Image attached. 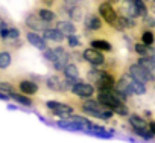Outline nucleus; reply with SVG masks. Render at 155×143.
Listing matches in <instances>:
<instances>
[{
  "instance_id": "1",
  "label": "nucleus",
  "mask_w": 155,
  "mask_h": 143,
  "mask_svg": "<svg viewBox=\"0 0 155 143\" xmlns=\"http://www.w3.org/2000/svg\"><path fill=\"white\" fill-rule=\"evenodd\" d=\"M114 88H117L119 91H122V93L126 95L128 98L140 96V95H144V93L147 91L146 84L138 82V81H135L134 78H131V76L128 75V72H123V73L120 75V78L116 79Z\"/></svg>"
},
{
  "instance_id": "2",
  "label": "nucleus",
  "mask_w": 155,
  "mask_h": 143,
  "mask_svg": "<svg viewBox=\"0 0 155 143\" xmlns=\"http://www.w3.org/2000/svg\"><path fill=\"white\" fill-rule=\"evenodd\" d=\"M81 111L88 114V116H91V117L101 119V120H111L113 116H114V113L110 108H107L97 99H91V98H87L81 104Z\"/></svg>"
},
{
  "instance_id": "3",
  "label": "nucleus",
  "mask_w": 155,
  "mask_h": 143,
  "mask_svg": "<svg viewBox=\"0 0 155 143\" xmlns=\"http://www.w3.org/2000/svg\"><path fill=\"white\" fill-rule=\"evenodd\" d=\"M128 75H129L131 78H134L135 81L143 82V84H146V85H147V84H152V82L155 81L153 73H149L146 68H143V67L138 65L137 62H135V64H131V65L128 67Z\"/></svg>"
},
{
  "instance_id": "4",
  "label": "nucleus",
  "mask_w": 155,
  "mask_h": 143,
  "mask_svg": "<svg viewBox=\"0 0 155 143\" xmlns=\"http://www.w3.org/2000/svg\"><path fill=\"white\" fill-rule=\"evenodd\" d=\"M53 50V61H52V67L55 72H61L65 64H68L71 61V55L70 52H67L62 46H56V47H52Z\"/></svg>"
},
{
  "instance_id": "5",
  "label": "nucleus",
  "mask_w": 155,
  "mask_h": 143,
  "mask_svg": "<svg viewBox=\"0 0 155 143\" xmlns=\"http://www.w3.org/2000/svg\"><path fill=\"white\" fill-rule=\"evenodd\" d=\"M70 91H71L76 98H79V99H87V98H91V96L96 93V88H94V85H91L90 82H85V81H82V79L79 78V79H78V81L71 85Z\"/></svg>"
},
{
  "instance_id": "6",
  "label": "nucleus",
  "mask_w": 155,
  "mask_h": 143,
  "mask_svg": "<svg viewBox=\"0 0 155 143\" xmlns=\"http://www.w3.org/2000/svg\"><path fill=\"white\" fill-rule=\"evenodd\" d=\"M97 11H99V17L104 20V23H105L107 26L113 28L114 23H116V20H117V15H119L117 11H116V8L105 0V2H102V3L99 5Z\"/></svg>"
},
{
  "instance_id": "7",
  "label": "nucleus",
  "mask_w": 155,
  "mask_h": 143,
  "mask_svg": "<svg viewBox=\"0 0 155 143\" xmlns=\"http://www.w3.org/2000/svg\"><path fill=\"white\" fill-rule=\"evenodd\" d=\"M46 108L53 114V116H58V117H67L70 114L74 113V108L68 104H64V102H58V101H47L46 102Z\"/></svg>"
},
{
  "instance_id": "8",
  "label": "nucleus",
  "mask_w": 155,
  "mask_h": 143,
  "mask_svg": "<svg viewBox=\"0 0 155 143\" xmlns=\"http://www.w3.org/2000/svg\"><path fill=\"white\" fill-rule=\"evenodd\" d=\"M82 58H84V61H87L88 64L96 65V67L104 65V64H105V59H107V58H105V55H104L101 50L93 49V47L84 49V52H82Z\"/></svg>"
},
{
  "instance_id": "9",
  "label": "nucleus",
  "mask_w": 155,
  "mask_h": 143,
  "mask_svg": "<svg viewBox=\"0 0 155 143\" xmlns=\"http://www.w3.org/2000/svg\"><path fill=\"white\" fill-rule=\"evenodd\" d=\"M25 25H26L28 29H31L34 32H43L46 28H49V23L44 22V20H41L37 12H29L25 17Z\"/></svg>"
},
{
  "instance_id": "10",
  "label": "nucleus",
  "mask_w": 155,
  "mask_h": 143,
  "mask_svg": "<svg viewBox=\"0 0 155 143\" xmlns=\"http://www.w3.org/2000/svg\"><path fill=\"white\" fill-rule=\"evenodd\" d=\"M84 28L88 32H101V31H104L105 23H104V20L97 14L90 12V14H87L84 17Z\"/></svg>"
},
{
  "instance_id": "11",
  "label": "nucleus",
  "mask_w": 155,
  "mask_h": 143,
  "mask_svg": "<svg viewBox=\"0 0 155 143\" xmlns=\"http://www.w3.org/2000/svg\"><path fill=\"white\" fill-rule=\"evenodd\" d=\"M114 84H116L114 75L110 70H102V75L97 79V82L94 84V88H96V91L97 90H108V88H113Z\"/></svg>"
},
{
  "instance_id": "12",
  "label": "nucleus",
  "mask_w": 155,
  "mask_h": 143,
  "mask_svg": "<svg viewBox=\"0 0 155 143\" xmlns=\"http://www.w3.org/2000/svg\"><path fill=\"white\" fill-rule=\"evenodd\" d=\"M61 9L64 11V14L71 22H81L82 17H84V9L81 8V5H68V3H64Z\"/></svg>"
},
{
  "instance_id": "13",
  "label": "nucleus",
  "mask_w": 155,
  "mask_h": 143,
  "mask_svg": "<svg viewBox=\"0 0 155 143\" xmlns=\"http://www.w3.org/2000/svg\"><path fill=\"white\" fill-rule=\"evenodd\" d=\"M18 90H20V93H23V95L34 96V95L38 93L40 85H38V82H35L34 79H21V81L18 82Z\"/></svg>"
},
{
  "instance_id": "14",
  "label": "nucleus",
  "mask_w": 155,
  "mask_h": 143,
  "mask_svg": "<svg viewBox=\"0 0 155 143\" xmlns=\"http://www.w3.org/2000/svg\"><path fill=\"white\" fill-rule=\"evenodd\" d=\"M26 41H28L29 44H32L34 47L40 49V50H44V49L49 47L47 40H44L43 35H38V34L34 32V31H29V32L26 34Z\"/></svg>"
},
{
  "instance_id": "15",
  "label": "nucleus",
  "mask_w": 155,
  "mask_h": 143,
  "mask_svg": "<svg viewBox=\"0 0 155 143\" xmlns=\"http://www.w3.org/2000/svg\"><path fill=\"white\" fill-rule=\"evenodd\" d=\"M119 6H120V11H122L120 14L128 15V17H132V18H138L140 17L135 5L132 3V0H120Z\"/></svg>"
},
{
  "instance_id": "16",
  "label": "nucleus",
  "mask_w": 155,
  "mask_h": 143,
  "mask_svg": "<svg viewBox=\"0 0 155 143\" xmlns=\"http://www.w3.org/2000/svg\"><path fill=\"white\" fill-rule=\"evenodd\" d=\"M43 38L47 40V41L58 43V44H61V43L65 40V37H64L56 28H46V29L43 31Z\"/></svg>"
},
{
  "instance_id": "17",
  "label": "nucleus",
  "mask_w": 155,
  "mask_h": 143,
  "mask_svg": "<svg viewBox=\"0 0 155 143\" xmlns=\"http://www.w3.org/2000/svg\"><path fill=\"white\" fill-rule=\"evenodd\" d=\"M56 29L64 35V37H68L70 34H74L76 32V26L71 20H59L56 23Z\"/></svg>"
},
{
  "instance_id": "18",
  "label": "nucleus",
  "mask_w": 155,
  "mask_h": 143,
  "mask_svg": "<svg viewBox=\"0 0 155 143\" xmlns=\"http://www.w3.org/2000/svg\"><path fill=\"white\" fill-rule=\"evenodd\" d=\"M137 64L146 68L149 73H155V56L153 55H143L137 59Z\"/></svg>"
},
{
  "instance_id": "19",
  "label": "nucleus",
  "mask_w": 155,
  "mask_h": 143,
  "mask_svg": "<svg viewBox=\"0 0 155 143\" xmlns=\"http://www.w3.org/2000/svg\"><path fill=\"white\" fill-rule=\"evenodd\" d=\"M62 72V75L64 78H68V79H79L81 78V73H79V68H78V65L74 62H68L65 64V67L61 70Z\"/></svg>"
},
{
  "instance_id": "20",
  "label": "nucleus",
  "mask_w": 155,
  "mask_h": 143,
  "mask_svg": "<svg viewBox=\"0 0 155 143\" xmlns=\"http://www.w3.org/2000/svg\"><path fill=\"white\" fill-rule=\"evenodd\" d=\"M37 14H38V17H40L41 20H44V22H47V23H52V22H56V20H58L56 12H53L49 6H40V8L37 9Z\"/></svg>"
},
{
  "instance_id": "21",
  "label": "nucleus",
  "mask_w": 155,
  "mask_h": 143,
  "mask_svg": "<svg viewBox=\"0 0 155 143\" xmlns=\"http://www.w3.org/2000/svg\"><path fill=\"white\" fill-rule=\"evenodd\" d=\"M46 87L50 91H59V93H62V82H61L59 75H50V76H47Z\"/></svg>"
},
{
  "instance_id": "22",
  "label": "nucleus",
  "mask_w": 155,
  "mask_h": 143,
  "mask_svg": "<svg viewBox=\"0 0 155 143\" xmlns=\"http://www.w3.org/2000/svg\"><path fill=\"white\" fill-rule=\"evenodd\" d=\"M90 47L93 49H97L101 52H111L113 50V44L107 40H102V38H94L90 41Z\"/></svg>"
},
{
  "instance_id": "23",
  "label": "nucleus",
  "mask_w": 155,
  "mask_h": 143,
  "mask_svg": "<svg viewBox=\"0 0 155 143\" xmlns=\"http://www.w3.org/2000/svg\"><path fill=\"white\" fill-rule=\"evenodd\" d=\"M8 96H9V99H12V101H15L17 104H21V105H25V107H32V99L28 96V95H23V93H17L15 90L14 91H11V93H8Z\"/></svg>"
},
{
  "instance_id": "24",
  "label": "nucleus",
  "mask_w": 155,
  "mask_h": 143,
  "mask_svg": "<svg viewBox=\"0 0 155 143\" xmlns=\"http://www.w3.org/2000/svg\"><path fill=\"white\" fill-rule=\"evenodd\" d=\"M128 122L131 128H146L147 126V120L138 114H128Z\"/></svg>"
},
{
  "instance_id": "25",
  "label": "nucleus",
  "mask_w": 155,
  "mask_h": 143,
  "mask_svg": "<svg viewBox=\"0 0 155 143\" xmlns=\"http://www.w3.org/2000/svg\"><path fill=\"white\" fill-rule=\"evenodd\" d=\"M90 65H91V64H90ZM101 75H102V70L97 68L96 65H91V67L88 68V72H87V79H88L90 84H96L97 79L101 78Z\"/></svg>"
},
{
  "instance_id": "26",
  "label": "nucleus",
  "mask_w": 155,
  "mask_h": 143,
  "mask_svg": "<svg viewBox=\"0 0 155 143\" xmlns=\"http://www.w3.org/2000/svg\"><path fill=\"white\" fill-rule=\"evenodd\" d=\"M134 52L138 55V56H143V55H153V47L152 46H146L143 44L141 41L134 44Z\"/></svg>"
},
{
  "instance_id": "27",
  "label": "nucleus",
  "mask_w": 155,
  "mask_h": 143,
  "mask_svg": "<svg viewBox=\"0 0 155 143\" xmlns=\"http://www.w3.org/2000/svg\"><path fill=\"white\" fill-rule=\"evenodd\" d=\"M11 64H12V55H11V52L2 50V52H0V68L5 70V68H8Z\"/></svg>"
},
{
  "instance_id": "28",
  "label": "nucleus",
  "mask_w": 155,
  "mask_h": 143,
  "mask_svg": "<svg viewBox=\"0 0 155 143\" xmlns=\"http://www.w3.org/2000/svg\"><path fill=\"white\" fill-rule=\"evenodd\" d=\"M65 40H67L68 47H71V49H78V47L82 46V43L79 40V35H76V32L74 34H70L68 37H65Z\"/></svg>"
},
{
  "instance_id": "29",
  "label": "nucleus",
  "mask_w": 155,
  "mask_h": 143,
  "mask_svg": "<svg viewBox=\"0 0 155 143\" xmlns=\"http://www.w3.org/2000/svg\"><path fill=\"white\" fill-rule=\"evenodd\" d=\"M141 43L146 44V46H153V32L150 29H146L141 32Z\"/></svg>"
},
{
  "instance_id": "30",
  "label": "nucleus",
  "mask_w": 155,
  "mask_h": 143,
  "mask_svg": "<svg viewBox=\"0 0 155 143\" xmlns=\"http://www.w3.org/2000/svg\"><path fill=\"white\" fill-rule=\"evenodd\" d=\"M15 90V87L9 82V81H0V91L2 93H11V91H14Z\"/></svg>"
},
{
  "instance_id": "31",
  "label": "nucleus",
  "mask_w": 155,
  "mask_h": 143,
  "mask_svg": "<svg viewBox=\"0 0 155 143\" xmlns=\"http://www.w3.org/2000/svg\"><path fill=\"white\" fill-rule=\"evenodd\" d=\"M20 37H21L20 29L15 28V26H9V29H8V40H15V38H20Z\"/></svg>"
},
{
  "instance_id": "32",
  "label": "nucleus",
  "mask_w": 155,
  "mask_h": 143,
  "mask_svg": "<svg viewBox=\"0 0 155 143\" xmlns=\"http://www.w3.org/2000/svg\"><path fill=\"white\" fill-rule=\"evenodd\" d=\"M141 18H143V25H146V26H147L149 29L155 26V20H153V17L150 15V12H149L147 15H144V17H141Z\"/></svg>"
},
{
  "instance_id": "33",
  "label": "nucleus",
  "mask_w": 155,
  "mask_h": 143,
  "mask_svg": "<svg viewBox=\"0 0 155 143\" xmlns=\"http://www.w3.org/2000/svg\"><path fill=\"white\" fill-rule=\"evenodd\" d=\"M64 3H68V5H81L82 0H62Z\"/></svg>"
},
{
  "instance_id": "34",
  "label": "nucleus",
  "mask_w": 155,
  "mask_h": 143,
  "mask_svg": "<svg viewBox=\"0 0 155 143\" xmlns=\"http://www.w3.org/2000/svg\"><path fill=\"white\" fill-rule=\"evenodd\" d=\"M0 101H9V96L6 93H2L0 91Z\"/></svg>"
},
{
  "instance_id": "35",
  "label": "nucleus",
  "mask_w": 155,
  "mask_h": 143,
  "mask_svg": "<svg viewBox=\"0 0 155 143\" xmlns=\"http://www.w3.org/2000/svg\"><path fill=\"white\" fill-rule=\"evenodd\" d=\"M8 110H12L14 111V110H18V107L14 105V104H8Z\"/></svg>"
},
{
  "instance_id": "36",
  "label": "nucleus",
  "mask_w": 155,
  "mask_h": 143,
  "mask_svg": "<svg viewBox=\"0 0 155 143\" xmlns=\"http://www.w3.org/2000/svg\"><path fill=\"white\" fill-rule=\"evenodd\" d=\"M108 3H111V5H119L120 3V0H107Z\"/></svg>"
},
{
  "instance_id": "37",
  "label": "nucleus",
  "mask_w": 155,
  "mask_h": 143,
  "mask_svg": "<svg viewBox=\"0 0 155 143\" xmlns=\"http://www.w3.org/2000/svg\"><path fill=\"white\" fill-rule=\"evenodd\" d=\"M126 140H128V141H135V138H134V137H128Z\"/></svg>"
}]
</instances>
